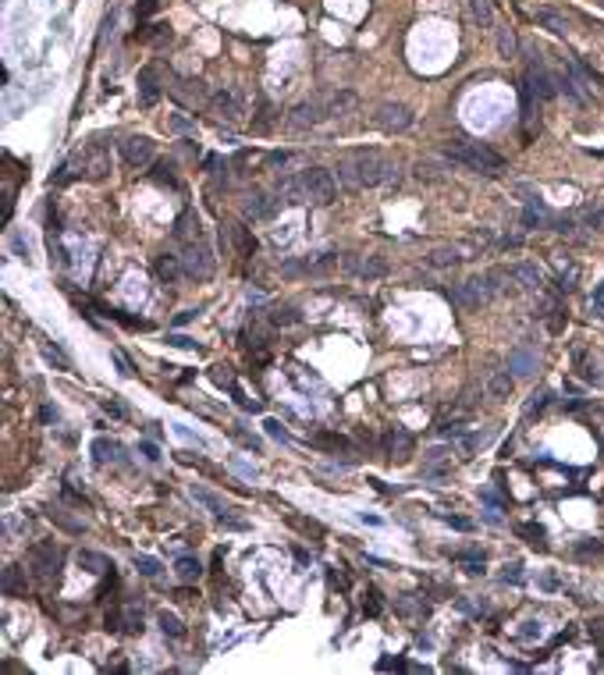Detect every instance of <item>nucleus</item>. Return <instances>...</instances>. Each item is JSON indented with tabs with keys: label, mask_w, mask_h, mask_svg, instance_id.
I'll list each match as a JSON object with an SVG mask.
<instances>
[{
	"label": "nucleus",
	"mask_w": 604,
	"mask_h": 675,
	"mask_svg": "<svg viewBox=\"0 0 604 675\" xmlns=\"http://www.w3.org/2000/svg\"><path fill=\"white\" fill-rule=\"evenodd\" d=\"M93 451H97V466H107V458H117V444L114 441H107V438H100L97 444H93Z\"/></svg>",
	"instance_id": "c9c22d12"
},
{
	"label": "nucleus",
	"mask_w": 604,
	"mask_h": 675,
	"mask_svg": "<svg viewBox=\"0 0 604 675\" xmlns=\"http://www.w3.org/2000/svg\"><path fill=\"white\" fill-rule=\"evenodd\" d=\"M121 157H125L128 167H146L157 157V142L149 135H128L125 142H121Z\"/></svg>",
	"instance_id": "9b49d317"
},
{
	"label": "nucleus",
	"mask_w": 604,
	"mask_h": 675,
	"mask_svg": "<svg viewBox=\"0 0 604 675\" xmlns=\"http://www.w3.org/2000/svg\"><path fill=\"white\" fill-rule=\"evenodd\" d=\"M139 100H142V107H153L160 100V75H157V68H142L139 72Z\"/></svg>",
	"instance_id": "412c9836"
},
{
	"label": "nucleus",
	"mask_w": 604,
	"mask_h": 675,
	"mask_svg": "<svg viewBox=\"0 0 604 675\" xmlns=\"http://www.w3.org/2000/svg\"><path fill=\"white\" fill-rule=\"evenodd\" d=\"M451 558L462 562V565H469V572H480V565H483V551H455Z\"/></svg>",
	"instance_id": "e433bc0d"
},
{
	"label": "nucleus",
	"mask_w": 604,
	"mask_h": 675,
	"mask_svg": "<svg viewBox=\"0 0 604 675\" xmlns=\"http://www.w3.org/2000/svg\"><path fill=\"white\" fill-rule=\"evenodd\" d=\"M508 281H516L519 288H540L544 285V274L537 263H512L508 267Z\"/></svg>",
	"instance_id": "6ab92c4d"
},
{
	"label": "nucleus",
	"mask_w": 604,
	"mask_h": 675,
	"mask_svg": "<svg viewBox=\"0 0 604 675\" xmlns=\"http://www.w3.org/2000/svg\"><path fill=\"white\" fill-rule=\"evenodd\" d=\"M526 97H537V100H555L558 93V78L540 65V60H530L526 65V85H523Z\"/></svg>",
	"instance_id": "423d86ee"
},
{
	"label": "nucleus",
	"mask_w": 604,
	"mask_h": 675,
	"mask_svg": "<svg viewBox=\"0 0 604 675\" xmlns=\"http://www.w3.org/2000/svg\"><path fill=\"white\" fill-rule=\"evenodd\" d=\"M412 455V434L405 426H395V431L387 434V458H395V462H405Z\"/></svg>",
	"instance_id": "aec40b11"
},
{
	"label": "nucleus",
	"mask_w": 604,
	"mask_h": 675,
	"mask_svg": "<svg viewBox=\"0 0 604 675\" xmlns=\"http://www.w3.org/2000/svg\"><path fill=\"white\" fill-rule=\"evenodd\" d=\"M494 295H498V292H494L491 278L483 274V278H469V281L455 285V292H451V302H455L459 310H480V306H487Z\"/></svg>",
	"instance_id": "20e7f679"
},
{
	"label": "nucleus",
	"mask_w": 604,
	"mask_h": 675,
	"mask_svg": "<svg viewBox=\"0 0 604 675\" xmlns=\"http://www.w3.org/2000/svg\"><path fill=\"white\" fill-rule=\"evenodd\" d=\"M459 249H451V245H437V249H430V256H427V263L434 267V270H448V267H459Z\"/></svg>",
	"instance_id": "bb28decb"
},
{
	"label": "nucleus",
	"mask_w": 604,
	"mask_h": 675,
	"mask_svg": "<svg viewBox=\"0 0 604 675\" xmlns=\"http://www.w3.org/2000/svg\"><path fill=\"white\" fill-rule=\"evenodd\" d=\"M281 274H285V278H299V274H306V263H302V260H288L281 267Z\"/></svg>",
	"instance_id": "09e8293b"
},
{
	"label": "nucleus",
	"mask_w": 604,
	"mask_h": 675,
	"mask_svg": "<svg viewBox=\"0 0 604 675\" xmlns=\"http://www.w3.org/2000/svg\"><path fill=\"white\" fill-rule=\"evenodd\" d=\"M508 370H512V377H533L537 374V352L530 345H516L508 352Z\"/></svg>",
	"instance_id": "f3484780"
},
{
	"label": "nucleus",
	"mask_w": 604,
	"mask_h": 675,
	"mask_svg": "<svg viewBox=\"0 0 604 675\" xmlns=\"http://www.w3.org/2000/svg\"><path fill=\"white\" fill-rule=\"evenodd\" d=\"M469 4V15L480 28H494V4L491 0H466Z\"/></svg>",
	"instance_id": "cd10ccee"
},
{
	"label": "nucleus",
	"mask_w": 604,
	"mask_h": 675,
	"mask_svg": "<svg viewBox=\"0 0 604 675\" xmlns=\"http://www.w3.org/2000/svg\"><path fill=\"white\" fill-rule=\"evenodd\" d=\"M270 320H274L278 327H292V324H299L302 317H299V310H292V306H285V310H274V313H270Z\"/></svg>",
	"instance_id": "58836bf2"
},
{
	"label": "nucleus",
	"mask_w": 604,
	"mask_h": 675,
	"mask_svg": "<svg viewBox=\"0 0 604 675\" xmlns=\"http://www.w3.org/2000/svg\"><path fill=\"white\" fill-rule=\"evenodd\" d=\"M498 53H501L505 60L519 53V40H516V33H512L508 25H501V28H498Z\"/></svg>",
	"instance_id": "72a5a7b5"
},
{
	"label": "nucleus",
	"mask_w": 604,
	"mask_h": 675,
	"mask_svg": "<svg viewBox=\"0 0 604 675\" xmlns=\"http://www.w3.org/2000/svg\"><path fill=\"white\" fill-rule=\"evenodd\" d=\"M28 562H33V569L43 579H57V572H60V547L50 544V540H40V544H33V551H28Z\"/></svg>",
	"instance_id": "9d476101"
},
{
	"label": "nucleus",
	"mask_w": 604,
	"mask_h": 675,
	"mask_svg": "<svg viewBox=\"0 0 604 675\" xmlns=\"http://www.w3.org/2000/svg\"><path fill=\"white\" fill-rule=\"evenodd\" d=\"M576 278H580V270H576V267H569V270H562V278H558L562 285H558V288H562V292H569V288H576Z\"/></svg>",
	"instance_id": "49530a36"
},
{
	"label": "nucleus",
	"mask_w": 604,
	"mask_h": 675,
	"mask_svg": "<svg viewBox=\"0 0 604 675\" xmlns=\"http://www.w3.org/2000/svg\"><path fill=\"white\" fill-rule=\"evenodd\" d=\"M548 398H551L548 391H540V394H533V402L526 406V416H533V412H540L544 406H548Z\"/></svg>",
	"instance_id": "3c124183"
},
{
	"label": "nucleus",
	"mask_w": 604,
	"mask_h": 675,
	"mask_svg": "<svg viewBox=\"0 0 604 675\" xmlns=\"http://www.w3.org/2000/svg\"><path fill=\"white\" fill-rule=\"evenodd\" d=\"M416 178L419 181H444V174H437L434 164H416Z\"/></svg>",
	"instance_id": "a18cd8bd"
},
{
	"label": "nucleus",
	"mask_w": 604,
	"mask_h": 675,
	"mask_svg": "<svg viewBox=\"0 0 604 675\" xmlns=\"http://www.w3.org/2000/svg\"><path fill=\"white\" fill-rule=\"evenodd\" d=\"M171 132H174V135H196V121L185 117V114H174V117H171Z\"/></svg>",
	"instance_id": "4c0bfd02"
},
{
	"label": "nucleus",
	"mask_w": 604,
	"mask_h": 675,
	"mask_svg": "<svg viewBox=\"0 0 604 675\" xmlns=\"http://www.w3.org/2000/svg\"><path fill=\"white\" fill-rule=\"evenodd\" d=\"M263 426H267V434H270V438H285V431H281V423H278V419H267Z\"/></svg>",
	"instance_id": "4d7b16f0"
},
{
	"label": "nucleus",
	"mask_w": 604,
	"mask_h": 675,
	"mask_svg": "<svg viewBox=\"0 0 604 675\" xmlns=\"http://www.w3.org/2000/svg\"><path fill=\"white\" fill-rule=\"evenodd\" d=\"M50 519H53V523H57L60 530H68V533H82V523H75V519H68V515L60 512V508H53V512H50Z\"/></svg>",
	"instance_id": "a19ab883"
},
{
	"label": "nucleus",
	"mask_w": 604,
	"mask_h": 675,
	"mask_svg": "<svg viewBox=\"0 0 604 675\" xmlns=\"http://www.w3.org/2000/svg\"><path fill=\"white\" fill-rule=\"evenodd\" d=\"M181 263H185V278H196V281H206L214 274V256H210L206 245L199 242H189L185 253H181Z\"/></svg>",
	"instance_id": "1a4fd4ad"
},
{
	"label": "nucleus",
	"mask_w": 604,
	"mask_h": 675,
	"mask_svg": "<svg viewBox=\"0 0 604 675\" xmlns=\"http://www.w3.org/2000/svg\"><path fill=\"white\" fill-rule=\"evenodd\" d=\"M210 377H214V384L217 388H235V374H231V366H214V370H210Z\"/></svg>",
	"instance_id": "ea45409f"
},
{
	"label": "nucleus",
	"mask_w": 604,
	"mask_h": 675,
	"mask_svg": "<svg viewBox=\"0 0 604 675\" xmlns=\"http://www.w3.org/2000/svg\"><path fill=\"white\" fill-rule=\"evenodd\" d=\"M278 206H281V199H270L267 192H249L246 199H242V213L246 217H253V221H267V217H274L278 213Z\"/></svg>",
	"instance_id": "4468645a"
},
{
	"label": "nucleus",
	"mask_w": 604,
	"mask_h": 675,
	"mask_svg": "<svg viewBox=\"0 0 604 675\" xmlns=\"http://www.w3.org/2000/svg\"><path fill=\"white\" fill-rule=\"evenodd\" d=\"M444 523H448V526H455V530H473L469 519H459V515H444Z\"/></svg>",
	"instance_id": "5fc2aeb1"
},
{
	"label": "nucleus",
	"mask_w": 604,
	"mask_h": 675,
	"mask_svg": "<svg viewBox=\"0 0 604 675\" xmlns=\"http://www.w3.org/2000/svg\"><path fill=\"white\" fill-rule=\"evenodd\" d=\"M355 103H359V97L352 93V89H335V93H327V97H324V107H327V117H338V114H349V110H355Z\"/></svg>",
	"instance_id": "5701e85b"
},
{
	"label": "nucleus",
	"mask_w": 604,
	"mask_h": 675,
	"mask_svg": "<svg viewBox=\"0 0 604 675\" xmlns=\"http://www.w3.org/2000/svg\"><path fill=\"white\" fill-rule=\"evenodd\" d=\"M537 22L548 28V33H555V36H565V33H569V22H565L558 11H551V8H540V11H537Z\"/></svg>",
	"instance_id": "7c9ffc66"
},
{
	"label": "nucleus",
	"mask_w": 604,
	"mask_h": 675,
	"mask_svg": "<svg viewBox=\"0 0 604 675\" xmlns=\"http://www.w3.org/2000/svg\"><path fill=\"white\" fill-rule=\"evenodd\" d=\"M192 498H196L199 505H206V508L214 512L217 519H224V515H228V505H224V501L214 494V490H206V487H196V483H192Z\"/></svg>",
	"instance_id": "c85d7f7f"
},
{
	"label": "nucleus",
	"mask_w": 604,
	"mask_h": 675,
	"mask_svg": "<svg viewBox=\"0 0 604 675\" xmlns=\"http://www.w3.org/2000/svg\"><path fill=\"white\" fill-rule=\"evenodd\" d=\"M228 235H231V242H235V253H238V256H253V253H256V238H253V231H249L246 224H231Z\"/></svg>",
	"instance_id": "393cba45"
},
{
	"label": "nucleus",
	"mask_w": 604,
	"mask_h": 675,
	"mask_svg": "<svg viewBox=\"0 0 604 675\" xmlns=\"http://www.w3.org/2000/svg\"><path fill=\"white\" fill-rule=\"evenodd\" d=\"M583 224H587V228H594V231H597V228H604V210H590L587 217H583Z\"/></svg>",
	"instance_id": "603ef678"
},
{
	"label": "nucleus",
	"mask_w": 604,
	"mask_h": 675,
	"mask_svg": "<svg viewBox=\"0 0 604 675\" xmlns=\"http://www.w3.org/2000/svg\"><path fill=\"white\" fill-rule=\"evenodd\" d=\"M327 117V107H324V97H313V100H302L299 107H292L288 121L292 128H317L320 121Z\"/></svg>",
	"instance_id": "f8f14e48"
},
{
	"label": "nucleus",
	"mask_w": 604,
	"mask_h": 675,
	"mask_svg": "<svg viewBox=\"0 0 604 675\" xmlns=\"http://www.w3.org/2000/svg\"><path fill=\"white\" fill-rule=\"evenodd\" d=\"M78 565H82L85 572H97V576L107 572V569H114L103 555H97V551H78Z\"/></svg>",
	"instance_id": "473e14b6"
},
{
	"label": "nucleus",
	"mask_w": 604,
	"mask_h": 675,
	"mask_svg": "<svg viewBox=\"0 0 604 675\" xmlns=\"http://www.w3.org/2000/svg\"><path fill=\"white\" fill-rule=\"evenodd\" d=\"M302 181H306V196L317 206H330L338 199V178L330 174L327 167H306L302 171Z\"/></svg>",
	"instance_id": "7ed1b4c3"
},
{
	"label": "nucleus",
	"mask_w": 604,
	"mask_h": 675,
	"mask_svg": "<svg viewBox=\"0 0 604 675\" xmlns=\"http://www.w3.org/2000/svg\"><path fill=\"white\" fill-rule=\"evenodd\" d=\"M412 121H416V114H412V107H405V103H399V100H384V103H377V110H374V125L380 128V132H409L412 128Z\"/></svg>",
	"instance_id": "39448f33"
},
{
	"label": "nucleus",
	"mask_w": 604,
	"mask_h": 675,
	"mask_svg": "<svg viewBox=\"0 0 604 675\" xmlns=\"http://www.w3.org/2000/svg\"><path fill=\"white\" fill-rule=\"evenodd\" d=\"M174 572H178V579H181V583H196V579L203 576V565H199L196 558H189V555H185V558H178V562H174Z\"/></svg>",
	"instance_id": "2f4dec72"
},
{
	"label": "nucleus",
	"mask_w": 604,
	"mask_h": 675,
	"mask_svg": "<svg viewBox=\"0 0 604 675\" xmlns=\"http://www.w3.org/2000/svg\"><path fill=\"white\" fill-rule=\"evenodd\" d=\"M157 626H160V633L171 636V640H181V636H185V626H181V619L171 615V611H160V615H157Z\"/></svg>",
	"instance_id": "f704fd0d"
},
{
	"label": "nucleus",
	"mask_w": 604,
	"mask_h": 675,
	"mask_svg": "<svg viewBox=\"0 0 604 675\" xmlns=\"http://www.w3.org/2000/svg\"><path fill=\"white\" fill-rule=\"evenodd\" d=\"M516 533H519V537H526L533 547H544V526H533V523H526V526H519Z\"/></svg>",
	"instance_id": "79ce46f5"
},
{
	"label": "nucleus",
	"mask_w": 604,
	"mask_h": 675,
	"mask_svg": "<svg viewBox=\"0 0 604 675\" xmlns=\"http://www.w3.org/2000/svg\"><path fill=\"white\" fill-rule=\"evenodd\" d=\"M135 569H139L142 576H157V572H160V562L149 558V555H135Z\"/></svg>",
	"instance_id": "37998d69"
},
{
	"label": "nucleus",
	"mask_w": 604,
	"mask_h": 675,
	"mask_svg": "<svg viewBox=\"0 0 604 675\" xmlns=\"http://www.w3.org/2000/svg\"><path fill=\"white\" fill-rule=\"evenodd\" d=\"M82 174L89 178V181H103L107 174H110V153L107 149H100V146H93L82 157Z\"/></svg>",
	"instance_id": "dca6fc26"
},
{
	"label": "nucleus",
	"mask_w": 604,
	"mask_h": 675,
	"mask_svg": "<svg viewBox=\"0 0 604 675\" xmlns=\"http://www.w3.org/2000/svg\"><path fill=\"white\" fill-rule=\"evenodd\" d=\"M114 362H117V370H121V374H125V377L132 374V366H128V359H125V356H121V352H114Z\"/></svg>",
	"instance_id": "13d9d810"
},
{
	"label": "nucleus",
	"mask_w": 604,
	"mask_h": 675,
	"mask_svg": "<svg viewBox=\"0 0 604 675\" xmlns=\"http://www.w3.org/2000/svg\"><path fill=\"white\" fill-rule=\"evenodd\" d=\"M342 267H345L349 274H355V278H367V281H377V278H384V274L391 270L387 260L377 256V253H370V256L349 253V256H342Z\"/></svg>",
	"instance_id": "6e6552de"
},
{
	"label": "nucleus",
	"mask_w": 604,
	"mask_h": 675,
	"mask_svg": "<svg viewBox=\"0 0 604 675\" xmlns=\"http://www.w3.org/2000/svg\"><path fill=\"white\" fill-rule=\"evenodd\" d=\"M157 278H160L164 285H174V281L185 278V263H181V256L160 253V256H157Z\"/></svg>",
	"instance_id": "4be33fe9"
},
{
	"label": "nucleus",
	"mask_w": 604,
	"mask_h": 675,
	"mask_svg": "<svg viewBox=\"0 0 604 675\" xmlns=\"http://www.w3.org/2000/svg\"><path fill=\"white\" fill-rule=\"evenodd\" d=\"M210 114L228 121V125H235V121H242V107L235 100L231 89H217V93H210Z\"/></svg>",
	"instance_id": "2eb2a0df"
},
{
	"label": "nucleus",
	"mask_w": 604,
	"mask_h": 675,
	"mask_svg": "<svg viewBox=\"0 0 604 675\" xmlns=\"http://www.w3.org/2000/svg\"><path fill=\"white\" fill-rule=\"evenodd\" d=\"M199 235H203V228H199V217H196V210H185L181 217L174 221V238H181V242H199Z\"/></svg>",
	"instance_id": "b1692460"
},
{
	"label": "nucleus",
	"mask_w": 604,
	"mask_h": 675,
	"mask_svg": "<svg viewBox=\"0 0 604 675\" xmlns=\"http://www.w3.org/2000/svg\"><path fill=\"white\" fill-rule=\"evenodd\" d=\"M274 196L285 203V206H302L310 196H306V181H302V174H281L274 181Z\"/></svg>",
	"instance_id": "ddd939ff"
},
{
	"label": "nucleus",
	"mask_w": 604,
	"mask_h": 675,
	"mask_svg": "<svg viewBox=\"0 0 604 675\" xmlns=\"http://www.w3.org/2000/svg\"><path fill=\"white\" fill-rule=\"evenodd\" d=\"M125 629H128V633L142 629V611H139L135 604H128V608H125Z\"/></svg>",
	"instance_id": "c03bdc74"
},
{
	"label": "nucleus",
	"mask_w": 604,
	"mask_h": 675,
	"mask_svg": "<svg viewBox=\"0 0 604 675\" xmlns=\"http://www.w3.org/2000/svg\"><path fill=\"white\" fill-rule=\"evenodd\" d=\"M167 93H171L181 107H210V89H206V82H199V78H174V82L167 85Z\"/></svg>",
	"instance_id": "0eeeda50"
},
{
	"label": "nucleus",
	"mask_w": 604,
	"mask_h": 675,
	"mask_svg": "<svg viewBox=\"0 0 604 675\" xmlns=\"http://www.w3.org/2000/svg\"><path fill=\"white\" fill-rule=\"evenodd\" d=\"M43 356H47L50 362H57V366H60V370H68V366H72V362H68L65 356H60V352H57L53 345H43Z\"/></svg>",
	"instance_id": "8fccbe9b"
},
{
	"label": "nucleus",
	"mask_w": 604,
	"mask_h": 675,
	"mask_svg": "<svg viewBox=\"0 0 604 675\" xmlns=\"http://www.w3.org/2000/svg\"><path fill=\"white\" fill-rule=\"evenodd\" d=\"M335 267H342V256H338V253H320V256L306 260V274H313V278H320V274H330Z\"/></svg>",
	"instance_id": "c756f323"
},
{
	"label": "nucleus",
	"mask_w": 604,
	"mask_h": 675,
	"mask_svg": "<svg viewBox=\"0 0 604 675\" xmlns=\"http://www.w3.org/2000/svg\"><path fill=\"white\" fill-rule=\"evenodd\" d=\"M167 342H171L174 349H196V342H192V338H185V334H171Z\"/></svg>",
	"instance_id": "864d4df0"
},
{
	"label": "nucleus",
	"mask_w": 604,
	"mask_h": 675,
	"mask_svg": "<svg viewBox=\"0 0 604 675\" xmlns=\"http://www.w3.org/2000/svg\"><path fill=\"white\" fill-rule=\"evenodd\" d=\"M196 317H199V313H196V310H181V313H178V317H174V327H185V324H192V320H196Z\"/></svg>",
	"instance_id": "6e6d98bb"
},
{
	"label": "nucleus",
	"mask_w": 604,
	"mask_h": 675,
	"mask_svg": "<svg viewBox=\"0 0 604 675\" xmlns=\"http://www.w3.org/2000/svg\"><path fill=\"white\" fill-rule=\"evenodd\" d=\"M103 409H107L110 416H125V406H117V402H110V398H107V402H103Z\"/></svg>",
	"instance_id": "052dcab7"
},
{
	"label": "nucleus",
	"mask_w": 604,
	"mask_h": 675,
	"mask_svg": "<svg viewBox=\"0 0 604 675\" xmlns=\"http://www.w3.org/2000/svg\"><path fill=\"white\" fill-rule=\"evenodd\" d=\"M25 590H28L25 569H22V565H8V569H4V594H8V597H22Z\"/></svg>",
	"instance_id": "a878e982"
},
{
	"label": "nucleus",
	"mask_w": 604,
	"mask_h": 675,
	"mask_svg": "<svg viewBox=\"0 0 604 675\" xmlns=\"http://www.w3.org/2000/svg\"><path fill=\"white\" fill-rule=\"evenodd\" d=\"M423 473H427V476H434V480H441V476H448V473H451V462H448V466H441L437 458H430V466L423 469Z\"/></svg>",
	"instance_id": "de8ad7c7"
},
{
	"label": "nucleus",
	"mask_w": 604,
	"mask_h": 675,
	"mask_svg": "<svg viewBox=\"0 0 604 675\" xmlns=\"http://www.w3.org/2000/svg\"><path fill=\"white\" fill-rule=\"evenodd\" d=\"M548 310L558 313V306H548ZM551 331H562V320H558V317H551Z\"/></svg>",
	"instance_id": "e2e57ef3"
},
{
	"label": "nucleus",
	"mask_w": 604,
	"mask_h": 675,
	"mask_svg": "<svg viewBox=\"0 0 604 675\" xmlns=\"http://www.w3.org/2000/svg\"><path fill=\"white\" fill-rule=\"evenodd\" d=\"M142 455H146V458H160V451H157L153 444H142Z\"/></svg>",
	"instance_id": "680f3d73"
},
{
	"label": "nucleus",
	"mask_w": 604,
	"mask_h": 675,
	"mask_svg": "<svg viewBox=\"0 0 604 675\" xmlns=\"http://www.w3.org/2000/svg\"><path fill=\"white\" fill-rule=\"evenodd\" d=\"M483 391H487L491 402H505V398H512V391H516V377H512V370H494L487 377V384H483Z\"/></svg>",
	"instance_id": "a211bd4d"
},
{
	"label": "nucleus",
	"mask_w": 604,
	"mask_h": 675,
	"mask_svg": "<svg viewBox=\"0 0 604 675\" xmlns=\"http://www.w3.org/2000/svg\"><path fill=\"white\" fill-rule=\"evenodd\" d=\"M157 4H160V0H142V4H139V15H153Z\"/></svg>",
	"instance_id": "bf43d9fd"
},
{
	"label": "nucleus",
	"mask_w": 604,
	"mask_h": 675,
	"mask_svg": "<svg viewBox=\"0 0 604 675\" xmlns=\"http://www.w3.org/2000/svg\"><path fill=\"white\" fill-rule=\"evenodd\" d=\"M338 178L349 189H374V185H384V181H395L399 167L377 149H352L338 160Z\"/></svg>",
	"instance_id": "f257e3e1"
},
{
	"label": "nucleus",
	"mask_w": 604,
	"mask_h": 675,
	"mask_svg": "<svg viewBox=\"0 0 604 675\" xmlns=\"http://www.w3.org/2000/svg\"><path fill=\"white\" fill-rule=\"evenodd\" d=\"M444 153H448V160H455V164H462L469 171H480V174H501L505 171V160L498 157L494 149L480 146V142H455V146H448Z\"/></svg>",
	"instance_id": "f03ea898"
}]
</instances>
